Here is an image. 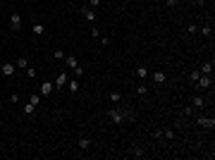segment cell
I'll return each instance as SVG.
<instances>
[{"mask_svg":"<svg viewBox=\"0 0 215 160\" xmlns=\"http://www.w3.org/2000/svg\"><path fill=\"white\" fill-rule=\"evenodd\" d=\"M198 122H201V127H213V124H215L213 120H208V117H201Z\"/></svg>","mask_w":215,"mask_h":160,"instance_id":"cell-14","label":"cell"},{"mask_svg":"<svg viewBox=\"0 0 215 160\" xmlns=\"http://www.w3.org/2000/svg\"><path fill=\"white\" fill-rule=\"evenodd\" d=\"M81 15H84V19H89V22H96V15H93L91 7H81Z\"/></svg>","mask_w":215,"mask_h":160,"instance_id":"cell-6","label":"cell"},{"mask_svg":"<svg viewBox=\"0 0 215 160\" xmlns=\"http://www.w3.org/2000/svg\"><path fill=\"white\" fill-rule=\"evenodd\" d=\"M74 72H77V77H84V67H81V65H77V67H74Z\"/></svg>","mask_w":215,"mask_h":160,"instance_id":"cell-22","label":"cell"},{"mask_svg":"<svg viewBox=\"0 0 215 160\" xmlns=\"http://www.w3.org/2000/svg\"><path fill=\"white\" fill-rule=\"evenodd\" d=\"M55 84H57V86H65V84H67V74H57Z\"/></svg>","mask_w":215,"mask_h":160,"instance_id":"cell-11","label":"cell"},{"mask_svg":"<svg viewBox=\"0 0 215 160\" xmlns=\"http://www.w3.org/2000/svg\"><path fill=\"white\" fill-rule=\"evenodd\" d=\"M65 60H67V65H70L72 69H74V67H77V65H79V62H77V57H65Z\"/></svg>","mask_w":215,"mask_h":160,"instance_id":"cell-18","label":"cell"},{"mask_svg":"<svg viewBox=\"0 0 215 160\" xmlns=\"http://www.w3.org/2000/svg\"><path fill=\"white\" fill-rule=\"evenodd\" d=\"M177 2H179V0H167V7H175Z\"/></svg>","mask_w":215,"mask_h":160,"instance_id":"cell-25","label":"cell"},{"mask_svg":"<svg viewBox=\"0 0 215 160\" xmlns=\"http://www.w3.org/2000/svg\"><path fill=\"white\" fill-rule=\"evenodd\" d=\"M146 91H148V86H146V84H141V86H139V89H136V93H139V96H143V93H146Z\"/></svg>","mask_w":215,"mask_h":160,"instance_id":"cell-19","label":"cell"},{"mask_svg":"<svg viewBox=\"0 0 215 160\" xmlns=\"http://www.w3.org/2000/svg\"><path fill=\"white\" fill-rule=\"evenodd\" d=\"M136 77H148V69H146V67H139V69H136Z\"/></svg>","mask_w":215,"mask_h":160,"instance_id":"cell-17","label":"cell"},{"mask_svg":"<svg viewBox=\"0 0 215 160\" xmlns=\"http://www.w3.org/2000/svg\"><path fill=\"white\" fill-rule=\"evenodd\" d=\"M34 34L36 36H43L45 34V27H43V24H34Z\"/></svg>","mask_w":215,"mask_h":160,"instance_id":"cell-10","label":"cell"},{"mask_svg":"<svg viewBox=\"0 0 215 160\" xmlns=\"http://www.w3.org/2000/svg\"><path fill=\"white\" fill-rule=\"evenodd\" d=\"M15 69H17V65H15V62H2V65H0L2 77H12V74H15Z\"/></svg>","mask_w":215,"mask_h":160,"instance_id":"cell-1","label":"cell"},{"mask_svg":"<svg viewBox=\"0 0 215 160\" xmlns=\"http://www.w3.org/2000/svg\"><path fill=\"white\" fill-rule=\"evenodd\" d=\"M108 115H110V120H112L115 124H120V122L124 120V112H122V110H117V107H112V110H110Z\"/></svg>","mask_w":215,"mask_h":160,"instance_id":"cell-2","label":"cell"},{"mask_svg":"<svg viewBox=\"0 0 215 160\" xmlns=\"http://www.w3.org/2000/svg\"><path fill=\"white\" fill-rule=\"evenodd\" d=\"M67 86H70V91H72V93H77V91H79V81L74 79V81H70Z\"/></svg>","mask_w":215,"mask_h":160,"instance_id":"cell-13","label":"cell"},{"mask_svg":"<svg viewBox=\"0 0 215 160\" xmlns=\"http://www.w3.org/2000/svg\"><path fill=\"white\" fill-rule=\"evenodd\" d=\"M165 79H167V77H165L162 72H155V74H153V81H155V84H162Z\"/></svg>","mask_w":215,"mask_h":160,"instance_id":"cell-8","label":"cell"},{"mask_svg":"<svg viewBox=\"0 0 215 160\" xmlns=\"http://www.w3.org/2000/svg\"><path fill=\"white\" fill-rule=\"evenodd\" d=\"M10 27H12V31H19V29H22V19H19L17 12H15L12 17H10Z\"/></svg>","mask_w":215,"mask_h":160,"instance_id":"cell-3","label":"cell"},{"mask_svg":"<svg viewBox=\"0 0 215 160\" xmlns=\"http://www.w3.org/2000/svg\"><path fill=\"white\" fill-rule=\"evenodd\" d=\"M91 36H93V38H100V31H98L96 27H93V29H91Z\"/></svg>","mask_w":215,"mask_h":160,"instance_id":"cell-24","label":"cell"},{"mask_svg":"<svg viewBox=\"0 0 215 160\" xmlns=\"http://www.w3.org/2000/svg\"><path fill=\"white\" fill-rule=\"evenodd\" d=\"M15 65H17V67H22V69H27V67H29V60H27V57H17V62H15Z\"/></svg>","mask_w":215,"mask_h":160,"instance_id":"cell-9","label":"cell"},{"mask_svg":"<svg viewBox=\"0 0 215 160\" xmlns=\"http://www.w3.org/2000/svg\"><path fill=\"white\" fill-rule=\"evenodd\" d=\"M194 105H196V107H203V105H206V100H203L201 96H196V98H194Z\"/></svg>","mask_w":215,"mask_h":160,"instance_id":"cell-16","label":"cell"},{"mask_svg":"<svg viewBox=\"0 0 215 160\" xmlns=\"http://www.w3.org/2000/svg\"><path fill=\"white\" fill-rule=\"evenodd\" d=\"M89 146H91V139H89V136H81V139H79V148H81V151H86Z\"/></svg>","mask_w":215,"mask_h":160,"instance_id":"cell-7","label":"cell"},{"mask_svg":"<svg viewBox=\"0 0 215 160\" xmlns=\"http://www.w3.org/2000/svg\"><path fill=\"white\" fill-rule=\"evenodd\" d=\"M120 98H122V96H120V93H117V91H112V93H110V100H112V103H117V100H120Z\"/></svg>","mask_w":215,"mask_h":160,"instance_id":"cell-20","label":"cell"},{"mask_svg":"<svg viewBox=\"0 0 215 160\" xmlns=\"http://www.w3.org/2000/svg\"><path fill=\"white\" fill-rule=\"evenodd\" d=\"M53 89H55L53 81H43V86H41V96H50V93H53Z\"/></svg>","mask_w":215,"mask_h":160,"instance_id":"cell-4","label":"cell"},{"mask_svg":"<svg viewBox=\"0 0 215 160\" xmlns=\"http://www.w3.org/2000/svg\"><path fill=\"white\" fill-rule=\"evenodd\" d=\"M38 100H41V96H38V93H36V96H31V98H29V103H34V105H38Z\"/></svg>","mask_w":215,"mask_h":160,"instance_id":"cell-21","label":"cell"},{"mask_svg":"<svg viewBox=\"0 0 215 160\" xmlns=\"http://www.w3.org/2000/svg\"><path fill=\"white\" fill-rule=\"evenodd\" d=\"M98 5H100V0H89V7H91V10L98 7Z\"/></svg>","mask_w":215,"mask_h":160,"instance_id":"cell-23","label":"cell"},{"mask_svg":"<svg viewBox=\"0 0 215 160\" xmlns=\"http://www.w3.org/2000/svg\"><path fill=\"white\" fill-rule=\"evenodd\" d=\"M210 72H213V62H206L201 67V74H210Z\"/></svg>","mask_w":215,"mask_h":160,"instance_id":"cell-12","label":"cell"},{"mask_svg":"<svg viewBox=\"0 0 215 160\" xmlns=\"http://www.w3.org/2000/svg\"><path fill=\"white\" fill-rule=\"evenodd\" d=\"M196 81H198V86H201V89H210V84H213V79H210V77H203V74H201Z\"/></svg>","mask_w":215,"mask_h":160,"instance_id":"cell-5","label":"cell"},{"mask_svg":"<svg viewBox=\"0 0 215 160\" xmlns=\"http://www.w3.org/2000/svg\"><path fill=\"white\" fill-rule=\"evenodd\" d=\"M34 103H27V105H24V115H34Z\"/></svg>","mask_w":215,"mask_h":160,"instance_id":"cell-15","label":"cell"}]
</instances>
